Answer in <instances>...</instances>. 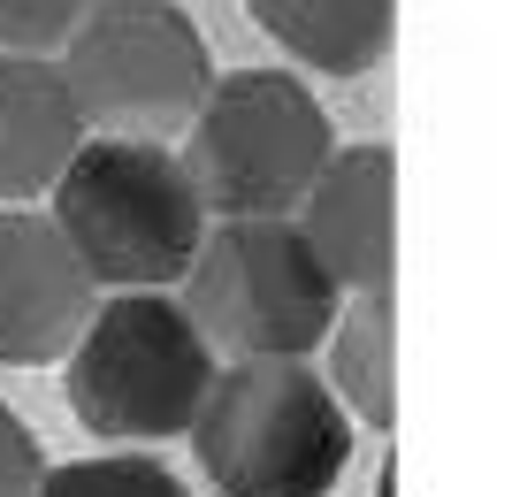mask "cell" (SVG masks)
Returning <instances> with one entry per match:
<instances>
[{
	"label": "cell",
	"instance_id": "obj_5",
	"mask_svg": "<svg viewBox=\"0 0 512 497\" xmlns=\"http://www.w3.org/2000/svg\"><path fill=\"white\" fill-rule=\"evenodd\" d=\"M214 360L169 291H107L62 360V398L100 444L192 436Z\"/></svg>",
	"mask_w": 512,
	"mask_h": 497
},
{
	"label": "cell",
	"instance_id": "obj_4",
	"mask_svg": "<svg viewBox=\"0 0 512 497\" xmlns=\"http://www.w3.org/2000/svg\"><path fill=\"white\" fill-rule=\"evenodd\" d=\"M329 153H337V130H329L321 92H306V77L230 69L207 85L176 161L214 222H245V215H299V199L314 192Z\"/></svg>",
	"mask_w": 512,
	"mask_h": 497
},
{
	"label": "cell",
	"instance_id": "obj_14",
	"mask_svg": "<svg viewBox=\"0 0 512 497\" xmlns=\"http://www.w3.org/2000/svg\"><path fill=\"white\" fill-rule=\"evenodd\" d=\"M39 475H46V452L31 421H16V406H0V497H39Z\"/></svg>",
	"mask_w": 512,
	"mask_h": 497
},
{
	"label": "cell",
	"instance_id": "obj_13",
	"mask_svg": "<svg viewBox=\"0 0 512 497\" xmlns=\"http://www.w3.org/2000/svg\"><path fill=\"white\" fill-rule=\"evenodd\" d=\"M85 16H92V0H0V54L54 62Z\"/></svg>",
	"mask_w": 512,
	"mask_h": 497
},
{
	"label": "cell",
	"instance_id": "obj_6",
	"mask_svg": "<svg viewBox=\"0 0 512 497\" xmlns=\"http://www.w3.org/2000/svg\"><path fill=\"white\" fill-rule=\"evenodd\" d=\"M85 138H184L214 85V54L176 0H92V16L54 54Z\"/></svg>",
	"mask_w": 512,
	"mask_h": 497
},
{
	"label": "cell",
	"instance_id": "obj_8",
	"mask_svg": "<svg viewBox=\"0 0 512 497\" xmlns=\"http://www.w3.org/2000/svg\"><path fill=\"white\" fill-rule=\"evenodd\" d=\"M291 222H299V238L314 245V260L329 268V283L344 299L390 291V268H398V153L337 146Z\"/></svg>",
	"mask_w": 512,
	"mask_h": 497
},
{
	"label": "cell",
	"instance_id": "obj_2",
	"mask_svg": "<svg viewBox=\"0 0 512 497\" xmlns=\"http://www.w3.org/2000/svg\"><path fill=\"white\" fill-rule=\"evenodd\" d=\"M192 452L222 497H329L352 459V421L314 360H230L199 398Z\"/></svg>",
	"mask_w": 512,
	"mask_h": 497
},
{
	"label": "cell",
	"instance_id": "obj_1",
	"mask_svg": "<svg viewBox=\"0 0 512 497\" xmlns=\"http://www.w3.org/2000/svg\"><path fill=\"white\" fill-rule=\"evenodd\" d=\"M92 291H169L184 283L199 238H207V207H199L192 176L169 146H138V138H85L54 176L39 207Z\"/></svg>",
	"mask_w": 512,
	"mask_h": 497
},
{
	"label": "cell",
	"instance_id": "obj_3",
	"mask_svg": "<svg viewBox=\"0 0 512 497\" xmlns=\"http://www.w3.org/2000/svg\"><path fill=\"white\" fill-rule=\"evenodd\" d=\"M176 306L199 329V345L230 368V360H314L344 291L291 215H245L207 222Z\"/></svg>",
	"mask_w": 512,
	"mask_h": 497
},
{
	"label": "cell",
	"instance_id": "obj_9",
	"mask_svg": "<svg viewBox=\"0 0 512 497\" xmlns=\"http://www.w3.org/2000/svg\"><path fill=\"white\" fill-rule=\"evenodd\" d=\"M77 146H85V123H77L62 69L0 54V207L46 199Z\"/></svg>",
	"mask_w": 512,
	"mask_h": 497
},
{
	"label": "cell",
	"instance_id": "obj_12",
	"mask_svg": "<svg viewBox=\"0 0 512 497\" xmlns=\"http://www.w3.org/2000/svg\"><path fill=\"white\" fill-rule=\"evenodd\" d=\"M39 497H192V482L169 459L146 452H100V459H62L39 475Z\"/></svg>",
	"mask_w": 512,
	"mask_h": 497
},
{
	"label": "cell",
	"instance_id": "obj_7",
	"mask_svg": "<svg viewBox=\"0 0 512 497\" xmlns=\"http://www.w3.org/2000/svg\"><path fill=\"white\" fill-rule=\"evenodd\" d=\"M92 306L100 291L62 245V230L39 207H0V368L69 360Z\"/></svg>",
	"mask_w": 512,
	"mask_h": 497
},
{
	"label": "cell",
	"instance_id": "obj_11",
	"mask_svg": "<svg viewBox=\"0 0 512 497\" xmlns=\"http://www.w3.org/2000/svg\"><path fill=\"white\" fill-rule=\"evenodd\" d=\"M398 314H390V291H367V299H344L337 322H329V398L344 406V421H367V429H390L398 421Z\"/></svg>",
	"mask_w": 512,
	"mask_h": 497
},
{
	"label": "cell",
	"instance_id": "obj_10",
	"mask_svg": "<svg viewBox=\"0 0 512 497\" xmlns=\"http://www.w3.org/2000/svg\"><path fill=\"white\" fill-rule=\"evenodd\" d=\"M253 23L321 77H360L390 54L398 0H245Z\"/></svg>",
	"mask_w": 512,
	"mask_h": 497
}]
</instances>
